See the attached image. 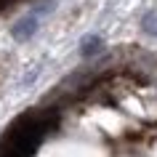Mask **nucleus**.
Masks as SVG:
<instances>
[{
  "label": "nucleus",
  "mask_w": 157,
  "mask_h": 157,
  "mask_svg": "<svg viewBox=\"0 0 157 157\" xmlns=\"http://www.w3.org/2000/svg\"><path fill=\"white\" fill-rule=\"evenodd\" d=\"M80 53H83V59H93L99 53H104V40L99 35H85L80 40Z\"/></svg>",
  "instance_id": "obj_3"
},
{
  "label": "nucleus",
  "mask_w": 157,
  "mask_h": 157,
  "mask_svg": "<svg viewBox=\"0 0 157 157\" xmlns=\"http://www.w3.org/2000/svg\"><path fill=\"white\" fill-rule=\"evenodd\" d=\"M40 19H43V16L37 13V11H29L27 16H21L16 24H13L11 35H13L16 40H29V37H35V32L40 29Z\"/></svg>",
  "instance_id": "obj_2"
},
{
  "label": "nucleus",
  "mask_w": 157,
  "mask_h": 157,
  "mask_svg": "<svg viewBox=\"0 0 157 157\" xmlns=\"http://www.w3.org/2000/svg\"><path fill=\"white\" fill-rule=\"evenodd\" d=\"M141 29L147 35H155L157 37V11H147V13L141 16Z\"/></svg>",
  "instance_id": "obj_4"
},
{
  "label": "nucleus",
  "mask_w": 157,
  "mask_h": 157,
  "mask_svg": "<svg viewBox=\"0 0 157 157\" xmlns=\"http://www.w3.org/2000/svg\"><path fill=\"white\" fill-rule=\"evenodd\" d=\"M56 125V117L48 112L24 115L11 125L6 136L0 139V157H32L40 147L43 136Z\"/></svg>",
  "instance_id": "obj_1"
}]
</instances>
